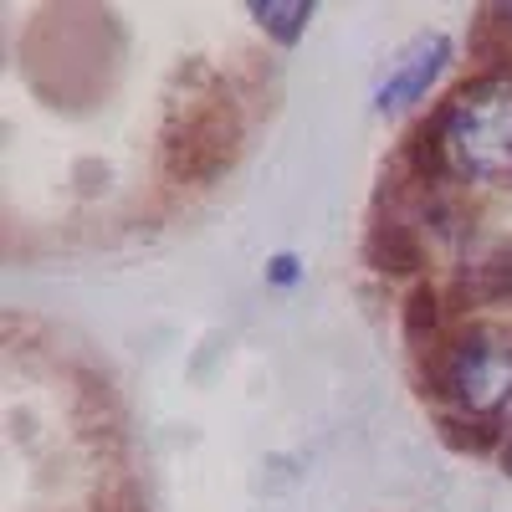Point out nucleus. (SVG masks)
<instances>
[{"label": "nucleus", "mask_w": 512, "mask_h": 512, "mask_svg": "<svg viewBox=\"0 0 512 512\" xmlns=\"http://www.w3.org/2000/svg\"><path fill=\"white\" fill-rule=\"evenodd\" d=\"M436 134L451 175L472 185L512 180V82L477 77L456 88L451 103L436 113Z\"/></svg>", "instance_id": "obj_1"}, {"label": "nucleus", "mask_w": 512, "mask_h": 512, "mask_svg": "<svg viewBox=\"0 0 512 512\" xmlns=\"http://www.w3.org/2000/svg\"><path fill=\"white\" fill-rule=\"evenodd\" d=\"M436 395L466 420L512 410V333L502 323H466L436 349Z\"/></svg>", "instance_id": "obj_2"}, {"label": "nucleus", "mask_w": 512, "mask_h": 512, "mask_svg": "<svg viewBox=\"0 0 512 512\" xmlns=\"http://www.w3.org/2000/svg\"><path fill=\"white\" fill-rule=\"evenodd\" d=\"M446 67H451V36L446 31H420L410 47L390 62V77L379 82V93H374L379 113H400V108L420 103L441 82Z\"/></svg>", "instance_id": "obj_3"}, {"label": "nucleus", "mask_w": 512, "mask_h": 512, "mask_svg": "<svg viewBox=\"0 0 512 512\" xmlns=\"http://www.w3.org/2000/svg\"><path fill=\"white\" fill-rule=\"evenodd\" d=\"M466 308H507L512 303V241H487L461 267Z\"/></svg>", "instance_id": "obj_4"}, {"label": "nucleus", "mask_w": 512, "mask_h": 512, "mask_svg": "<svg viewBox=\"0 0 512 512\" xmlns=\"http://www.w3.org/2000/svg\"><path fill=\"white\" fill-rule=\"evenodd\" d=\"M369 262L379 267V272H415L420 262H425V246H420V236H415V226H405V221H390V226H374L369 231Z\"/></svg>", "instance_id": "obj_5"}, {"label": "nucleus", "mask_w": 512, "mask_h": 512, "mask_svg": "<svg viewBox=\"0 0 512 512\" xmlns=\"http://www.w3.org/2000/svg\"><path fill=\"white\" fill-rule=\"evenodd\" d=\"M251 16H256V26H262L272 41L292 47V41L308 31V21H313V6H308V0H287V6H282V0H256V6H251Z\"/></svg>", "instance_id": "obj_6"}, {"label": "nucleus", "mask_w": 512, "mask_h": 512, "mask_svg": "<svg viewBox=\"0 0 512 512\" xmlns=\"http://www.w3.org/2000/svg\"><path fill=\"white\" fill-rule=\"evenodd\" d=\"M425 318L441 328V292L436 287H415L410 303H405V338L415 349H425Z\"/></svg>", "instance_id": "obj_7"}, {"label": "nucleus", "mask_w": 512, "mask_h": 512, "mask_svg": "<svg viewBox=\"0 0 512 512\" xmlns=\"http://www.w3.org/2000/svg\"><path fill=\"white\" fill-rule=\"evenodd\" d=\"M267 282H277V287H292L297 282V256H272V262H267Z\"/></svg>", "instance_id": "obj_8"}, {"label": "nucleus", "mask_w": 512, "mask_h": 512, "mask_svg": "<svg viewBox=\"0 0 512 512\" xmlns=\"http://www.w3.org/2000/svg\"><path fill=\"white\" fill-rule=\"evenodd\" d=\"M502 461H507V472H512V410H507V425H502Z\"/></svg>", "instance_id": "obj_9"}, {"label": "nucleus", "mask_w": 512, "mask_h": 512, "mask_svg": "<svg viewBox=\"0 0 512 512\" xmlns=\"http://www.w3.org/2000/svg\"><path fill=\"white\" fill-rule=\"evenodd\" d=\"M502 16H507V26H512V6H502Z\"/></svg>", "instance_id": "obj_10"}]
</instances>
